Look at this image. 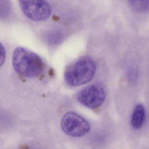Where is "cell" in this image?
<instances>
[{
	"mask_svg": "<svg viewBox=\"0 0 149 149\" xmlns=\"http://www.w3.org/2000/svg\"><path fill=\"white\" fill-rule=\"evenodd\" d=\"M13 67L22 77L28 78H36L42 74L45 65L41 58L35 52L22 47H17L13 52Z\"/></svg>",
	"mask_w": 149,
	"mask_h": 149,
	"instance_id": "obj_1",
	"label": "cell"
},
{
	"mask_svg": "<svg viewBox=\"0 0 149 149\" xmlns=\"http://www.w3.org/2000/svg\"><path fill=\"white\" fill-rule=\"evenodd\" d=\"M96 65L89 57L81 58L66 69L64 78L67 85L76 87L90 81L95 74Z\"/></svg>",
	"mask_w": 149,
	"mask_h": 149,
	"instance_id": "obj_2",
	"label": "cell"
},
{
	"mask_svg": "<svg viewBox=\"0 0 149 149\" xmlns=\"http://www.w3.org/2000/svg\"><path fill=\"white\" fill-rule=\"evenodd\" d=\"M24 15L34 21H44L51 14V6L45 0H18Z\"/></svg>",
	"mask_w": 149,
	"mask_h": 149,
	"instance_id": "obj_3",
	"label": "cell"
},
{
	"mask_svg": "<svg viewBox=\"0 0 149 149\" xmlns=\"http://www.w3.org/2000/svg\"><path fill=\"white\" fill-rule=\"evenodd\" d=\"M61 127L65 134L76 137L84 136L90 129V124L85 119L71 112L64 115L61 122Z\"/></svg>",
	"mask_w": 149,
	"mask_h": 149,
	"instance_id": "obj_4",
	"label": "cell"
},
{
	"mask_svg": "<svg viewBox=\"0 0 149 149\" xmlns=\"http://www.w3.org/2000/svg\"><path fill=\"white\" fill-rule=\"evenodd\" d=\"M106 93L103 87L93 85L84 88L78 93L79 102L85 106L91 108L99 107L105 101Z\"/></svg>",
	"mask_w": 149,
	"mask_h": 149,
	"instance_id": "obj_5",
	"label": "cell"
},
{
	"mask_svg": "<svg viewBox=\"0 0 149 149\" xmlns=\"http://www.w3.org/2000/svg\"><path fill=\"white\" fill-rule=\"evenodd\" d=\"M145 108L142 104H139L136 106L131 120L132 127L134 129H140L143 125L145 120Z\"/></svg>",
	"mask_w": 149,
	"mask_h": 149,
	"instance_id": "obj_6",
	"label": "cell"
},
{
	"mask_svg": "<svg viewBox=\"0 0 149 149\" xmlns=\"http://www.w3.org/2000/svg\"><path fill=\"white\" fill-rule=\"evenodd\" d=\"M127 1L135 12L143 13L149 11V0H127Z\"/></svg>",
	"mask_w": 149,
	"mask_h": 149,
	"instance_id": "obj_7",
	"label": "cell"
},
{
	"mask_svg": "<svg viewBox=\"0 0 149 149\" xmlns=\"http://www.w3.org/2000/svg\"><path fill=\"white\" fill-rule=\"evenodd\" d=\"M11 10L10 0H0V19L8 17L10 14Z\"/></svg>",
	"mask_w": 149,
	"mask_h": 149,
	"instance_id": "obj_8",
	"label": "cell"
},
{
	"mask_svg": "<svg viewBox=\"0 0 149 149\" xmlns=\"http://www.w3.org/2000/svg\"><path fill=\"white\" fill-rule=\"evenodd\" d=\"M6 58V51L3 45L0 43V68L2 66Z\"/></svg>",
	"mask_w": 149,
	"mask_h": 149,
	"instance_id": "obj_9",
	"label": "cell"
}]
</instances>
